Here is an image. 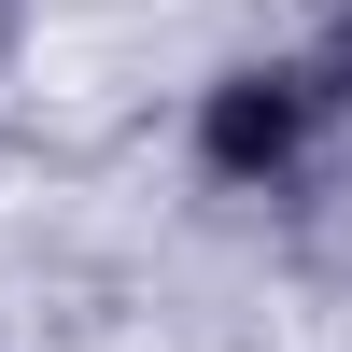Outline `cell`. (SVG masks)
<instances>
[{
  "label": "cell",
  "instance_id": "obj_3",
  "mask_svg": "<svg viewBox=\"0 0 352 352\" xmlns=\"http://www.w3.org/2000/svg\"><path fill=\"white\" fill-rule=\"evenodd\" d=\"M14 43H28V0H0V56H14Z\"/></svg>",
  "mask_w": 352,
  "mask_h": 352
},
{
  "label": "cell",
  "instance_id": "obj_2",
  "mask_svg": "<svg viewBox=\"0 0 352 352\" xmlns=\"http://www.w3.org/2000/svg\"><path fill=\"white\" fill-rule=\"evenodd\" d=\"M310 71H324V85H338V99H352V0H338V43H324V56H310Z\"/></svg>",
  "mask_w": 352,
  "mask_h": 352
},
{
  "label": "cell",
  "instance_id": "obj_1",
  "mask_svg": "<svg viewBox=\"0 0 352 352\" xmlns=\"http://www.w3.org/2000/svg\"><path fill=\"white\" fill-rule=\"evenodd\" d=\"M324 113H338V85L310 71V56H268V71H226L212 99H197V155H212L226 184H282Z\"/></svg>",
  "mask_w": 352,
  "mask_h": 352
}]
</instances>
